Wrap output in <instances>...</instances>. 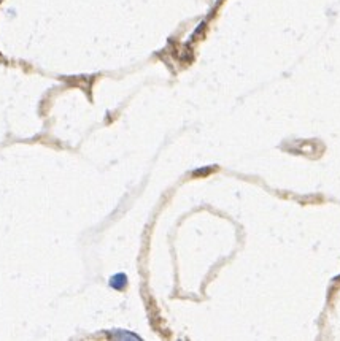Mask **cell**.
Instances as JSON below:
<instances>
[{
    "label": "cell",
    "mask_w": 340,
    "mask_h": 341,
    "mask_svg": "<svg viewBox=\"0 0 340 341\" xmlns=\"http://www.w3.org/2000/svg\"><path fill=\"white\" fill-rule=\"evenodd\" d=\"M126 284V276L124 275H116L115 278H111V286L116 287V289H121Z\"/></svg>",
    "instance_id": "6da1fadb"
}]
</instances>
